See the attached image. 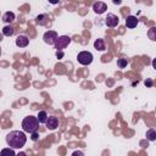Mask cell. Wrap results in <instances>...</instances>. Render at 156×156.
I'll list each match as a JSON object with an SVG mask.
<instances>
[{
	"mask_svg": "<svg viewBox=\"0 0 156 156\" xmlns=\"http://www.w3.org/2000/svg\"><path fill=\"white\" fill-rule=\"evenodd\" d=\"M6 143L12 149H21L27 143L24 130H12L6 135Z\"/></svg>",
	"mask_w": 156,
	"mask_h": 156,
	"instance_id": "6da1fadb",
	"label": "cell"
},
{
	"mask_svg": "<svg viewBox=\"0 0 156 156\" xmlns=\"http://www.w3.org/2000/svg\"><path fill=\"white\" fill-rule=\"evenodd\" d=\"M39 119L38 117H34V116H28V117H24L23 121H22V129L26 132V133H33V132H37L38 128H39Z\"/></svg>",
	"mask_w": 156,
	"mask_h": 156,
	"instance_id": "7a4b0ae2",
	"label": "cell"
},
{
	"mask_svg": "<svg viewBox=\"0 0 156 156\" xmlns=\"http://www.w3.org/2000/svg\"><path fill=\"white\" fill-rule=\"evenodd\" d=\"M77 60L80 65L83 66H88L93 62V54L89 52V51H80L78 55H77Z\"/></svg>",
	"mask_w": 156,
	"mask_h": 156,
	"instance_id": "3957f363",
	"label": "cell"
},
{
	"mask_svg": "<svg viewBox=\"0 0 156 156\" xmlns=\"http://www.w3.org/2000/svg\"><path fill=\"white\" fill-rule=\"evenodd\" d=\"M69 43H71V38H69V37H67V35H61V37L57 38V40H56V43L54 44V46H55L56 50H63L66 46L69 45Z\"/></svg>",
	"mask_w": 156,
	"mask_h": 156,
	"instance_id": "277c9868",
	"label": "cell"
},
{
	"mask_svg": "<svg viewBox=\"0 0 156 156\" xmlns=\"http://www.w3.org/2000/svg\"><path fill=\"white\" fill-rule=\"evenodd\" d=\"M57 38H58V35H57V33H56L55 30H48V32H45L44 35H43L44 43H45V44H49V45H54V44L56 43Z\"/></svg>",
	"mask_w": 156,
	"mask_h": 156,
	"instance_id": "5b68a950",
	"label": "cell"
},
{
	"mask_svg": "<svg viewBox=\"0 0 156 156\" xmlns=\"http://www.w3.org/2000/svg\"><path fill=\"white\" fill-rule=\"evenodd\" d=\"M105 23H106L107 27H110V28H115V27H117L118 23H119V17H118L117 15H115V13H108L107 17H106Z\"/></svg>",
	"mask_w": 156,
	"mask_h": 156,
	"instance_id": "8992f818",
	"label": "cell"
},
{
	"mask_svg": "<svg viewBox=\"0 0 156 156\" xmlns=\"http://www.w3.org/2000/svg\"><path fill=\"white\" fill-rule=\"evenodd\" d=\"M93 10H94L95 13L101 15V13H104V12L107 10V5H106L105 2H102V1H96V2H94V5H93Z\"/></svg>",
	"mask_w": 156,
	"mask_h": 156,
	"instance_id": "52a82bcc",
	"label": "cell"
},
{
	"mask_svg": "<svg viewBox=\"0 0 156 156\" xmlns=\"http://www.w3.org/2000/svg\"><path fill=\"white\" fill-rule=\"evenodd\" d=\"M45 124H46L48 129L54 130V129H56L57 126H58V119H57V117H55V116H49L48 119H46V122H45Z\"/></svg>",
	"mask_w": 156,
	"mask_h": 156,
	"instance_id": "ba28073f",
	"label": "cell"
},
{
	"mask_svg": "<svg viewBox=\"0 0 156 156\" xmlns=\"http://www.w3.org/2000/svg\"><path fill=\"white\" fill-rule=\"evenodd\" d=\"M29 44V39L27 35H18L16 38V45L18 48H26Z\"/></svg>",
	"mask_w": 156,
	"mask_h": 156,
	"instance_id": "9c48e42d",
	"label": "cell"
},
{
	"mask_svg": "<svg viewBox=\"0 0 156 156\" xmlns=\"http://www.w3.org/2000/svg\"><path fill=\"white\" fill-rule=\"evenodd\" d=\"M138 23H139V20H138L135 16H133V15L128 16L127 20H126V26H127V28H135V27L138 26Z\"/></svg>",
	"mask_w": 156,
	"mask_h": 156,
	"instance_id": "30bf717a",
	"label": "cell"
},
{
	"mask_svg": "<svg viewBox=\"0 0 156 156\" xmlns=\"http://www.w3.org/2000/svg\"><path fill=\"white\" fill-rule=\"evenodd\" d=\"M48 21H49V16L45 15V13H41V15L37 16V18H35V22L39 26H45L48 23Z\"/></svg>",
	"mask_w": 156,
	"mask_h": 156,
	"instance_id": "8fae6325",
	"label": "cell"
},
{
	"mask_svg": "<svg viewBox=\"0 0 156 156\" xmlns=\"http://www.w3.org/2000/svg\"><path fill=\"white\" fill-rule=\"evenodd\" d=\"M94 48H95L96 50H99V51H104V50L106 49V45H105L104 39H96V40L94 41Z\"/></svg>",
	"mask_w": 156,
	"mask_h": 156,
	"instance_id": "7c38bea8",
	"label": "cell"
},
{
	"mask_svg": "<svg viewBox=\"0 0 156 156\" xmlns=\"http://www.w3.org/2000/svg\"><path fill=\"white\" fill-rule=\"evenodd\" d=\"M15 20V13L11 12V11H7L2 15V21L4 22H12Z\"/></svg>",
	"mask_w": 156,
	"mask_h": 156,
	"instance_id": "4fadbf2b",
	"label": "cell"
},
{
	"mask_svg": "<svg viewBox=\"0 0 156 156\" xmlns=\"http://www.w3.org/2000/svg\"><path fill=\"white\" fill-rule=\"evenodd\" d=\"M146 139L149 141H155L156 140V130L155 129H149L146 132Z\"/></svg>",
	"mask_w": 156,
	"mask_h": 156,
	"instance_id": "5bb4252c",
	"label": "cell"
},
{
	"mask_svg": "<svg viewBox=\"0 0 156 156\" xmlns=\"http://www.w3.org/2000/svg\"><path fill=\"white\" fill-rule=\"evenodd\" d=\"M13 32H15V29H13L11 26H5V27L2 28V34H4L5 37H11V35L13 34Z\"/></svg>",
	"mask_w": 156,
	"mask_h": 156,
	"instance_id": "9a60e30c",
	"label": "cell"
},
{
	"mask_svg": "<svg viewBox=\"0 0 156 156\" xmlns=\"http://www.w3.org/2000/svg\"><path fill=\"white\" fill-rule=\"evenodd\" d=\"M38 119H39V122L40 123H45L46 122V119H48V113H46V111H39L38 112Z\"/></svg>",
	"mask_w": 156,
	"mask_h": 156,
	"instance_id": "2e32d148",
	"label": "cell"
},
{
	"mask_svg": "<svg viewBox=\"0 0 156 156\" xmlns=\"http://www.w3.org/2000/svg\"><path fill=\"white\" fill-rule=\"evenodd\" d=\"M147 37H149L150 40L156 41V27H151V28L147 30Z\"/></svg>",
	"mask_w": 156,
	"mask_h": 156,
	"instance_id": "e0dca14e",
	"label": "cell"
},
{
	"mask_svg": "<svg viewBox=\"0 0 156 156\" xmlns=\"http://www.w3.org/2000/svg\"><path fill=\"white\" fill-rule=\"evenodd\" d=\"M127 65H128V60L127 58H118L117 60V66L119 68H124V67H127Z\"/></svg>",
	"mask_w": 156,
	"mask_h": 156,
	"instance_id": "ac0fdd59",
	"label": "cell"
},
{
	"mask_svg": "<svg viewBox=\"0 0 156 156\" xmlns=\"http://www.w3.org/2000/svg\"><path fill=\"white\" fill-rule=\"evenodd\" d=\"M5 154H9V155H15V152H13L12 147H11V149H2V150H1V155H5Z\"/></svg>",
	"mask_w": 156,
	"mask_h": 156,
	"instance_id": "d6986e66",
	"label": "cell"
},
{
	"mask_svg": "<svg viewBox=\"0 0 156 156\" xmlns=\"http://www.w3.org/2000/svg\"><path fill=\"white\" fill-rule=\"evenodd\" d=\"M63 56H65V54H63V51H62V50H57V51H56V57H57L58 60L63 58Z\"/></svg>",
	"mask_w": 156,
	"mask_h": 156,
	"instance_id": "ffe728a7",
	"label": "cell"
},
{
	"mask_svg": "<svg viewBox=\"0 0 156 156\" xmlns=\"http://www.w3.org/2000/svg\"><path fill=\"white\" fill-rule=\"evenodd\" d=\"M38 136H39V135H38V133H37V132H33L30 138H32V140H33V141H37V140H38Z\"/></svg>",
	"mask_w": 156,
	"mask_h": 156,
	"instance_id": "44dd1931",
	"label": "cell"
},
{
	"mask_svg": "<svg viewBox=\"0 0 156 156\" xmlns=\"http://www.w3.org/2000/svg\"><path fill=\"white\" fill-rule=\"evenodd\" d=\"M145 85H146V87H151V85H152V80H151V79H146V80H145Z\"/></svg>",
	"mask_w": 156,
	"mask_h": 156,
	"instance_id": "7402d4cb",
	"label": "cell"
},
{
	"mask_svg": "<svg viewBox=\"0 0 156 156\" xmlns=\"http://www.w3.org/2000/svg\"><path fill=\"white\" fill-rule=\"evenodd\" d=\"M112 2H113L115 5H121V4H122V0H112Z\"/></svg>",
	"mask_w": 156,
	"mask_h": 156,
	"instance_id": "603a6c76",
	"label": "cell"
},
{
	"mask_svg": "<svg viewBox=\"0 0 156 156\" xmlns=\"http://www.w3.org/2000/svg\"><path fill=\"white\" fill-rule=\"evenodd\" d=\"M58 1H60V0H49V2H50V4H54V5H55V4H58Z\"/></svg>",
	"mask_w": 156,
	"mask_h": 156,
	"instance_id": "cb8c5ba5",
	"label": "cell"
},
{
	"mask_svg": "<svg viewBox=\"0 0 156 156\" xmlns=\"http://www.w3.org/2000/svg\"><path fill=\"white\" fill-rule=\"evenodd\" d=\"M152 67L156 69V58H154V60H152Z\"/></svg>",
	"mask_w": 156,
	"mask_h": 156,
	"instance_id": "d4e9b609",
	"label": "cell"
}]
</instances>
